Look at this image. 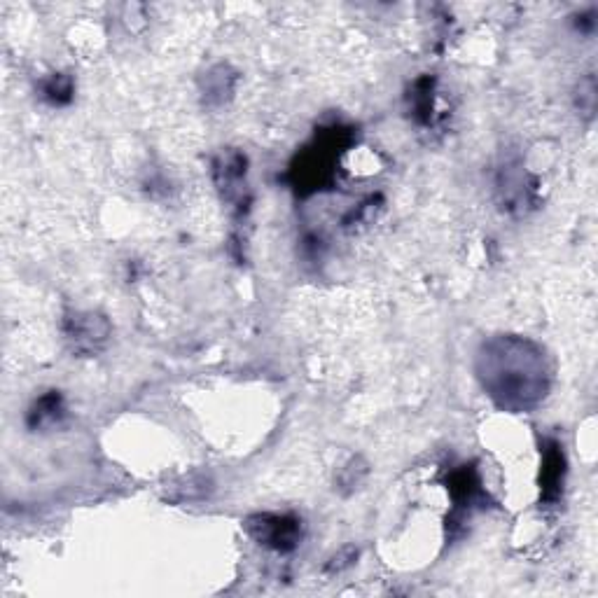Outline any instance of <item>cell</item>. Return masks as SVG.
I'll return each mask as SVG.
<instances>
[{"label":"cell","mask_w":598,"mask_h":598,"mask_svg":"<svg viewBox=\"0 0 598 598\" xmlns=\"http://www.w3.org/2000/svg\"><path fill=\"white\" fill-rule=\"evenodd\" d=\"M475 374L493 405L510 414L533 412L552 388L554 367L533 339L498 335L479 346Z\"/></svg>","instance_id":"6da1fadb"},{"label":"cell","mask_w":598,"mask_h":598,"mask_svg":"<svg viewBox=\"0 0 598 598\" xmlns=\"http://www.w3.org/2000/svg\"><path fill=\"white\" fill-rule=\"evenodd\" d=\"M243 526L255 542L281 554L297 549L302 540V519L292 517V514H253Z\"/></svg>","instance_id":"7a4b0ae2"},{"label":"cell","mask_w":598,"mask_h":598,"mask_svg":"<svg viewBox=\"0 0 598 598\" xmlns=\"http://www.w3.org/2000/svg\"><path fill=\"white\" fill-rule=\"evenodd\" d=\"M110 337V325L99 314H73L66 321V339L75 353L101 351Z\"/></svg>","instance_id":"3957f363"},{"label":"cell","mask_w":598,"mask_h":598,"mask_svg":"<svg viewBox=\"0 0 598 598\" xmlns=\"http://www.w3.org/2000/svg\"><path fill=\"white\" fill-rule=\"evenodd\" d=\"M566 477V456L559 442L547 440L542 449V470H540V491L545 500H556L563 489Z\"/></svg>","instance_id":"277c9868"},{"label":"cell","mask_w":598,"mask_h":598,"mask_svg":"<svg viewBox=\"0 0 598 598\" xmlns=\"http://www.w3.org/2000/svg\"><path fill=\"white\" fill-rule=\"evenodd\" d=\"M64 416H66L64 398H61L59 391H50L45 393L43 398L33 402L31 412L26 416V423H29L31 430H43V428L59 426Z\"/></svg>","instance_id":"5b68a950"},{"label":"cell","mask_w":598,"mask_h":598,"mask_svg":"<svg viewBox=\"0 0 598 598\" xmlns=\"http://www.w3.org/2000/svg\"><path fill=\"white\" fill-rule=\"evenodd\" d=\"M234 82H236V73H232V68L225 64L213 66L211 71L206 73L204 85H201L206 103H211V106H222V103L232 96Z\"/></svg>","instance_id":"8992f818"},{"label":"cell","mask_w":598,"mask_h":598,"mask_svg":"<svg viewBox=\"0 0 598 598\" xmlns=\"http://www.w3.org/2000/svg\"><path fill=\"white\" fill-rule=\"evenodd\" d=\"M40 92H43V99L47 103H52V106H66V103H71V99H73L75 87H73V80L68 78V75L54 73L47 80H43Z\"/></svg>","instance_id":"52a82bcc"}]
</instances>
